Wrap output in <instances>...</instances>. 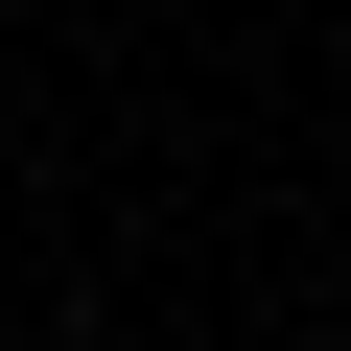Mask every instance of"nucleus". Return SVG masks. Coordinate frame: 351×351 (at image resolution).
I'll return each mask as SVG.
<instances>
[]
</instances>
